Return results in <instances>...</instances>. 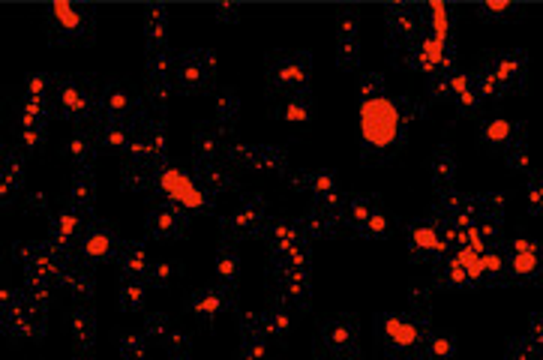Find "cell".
I'll return each instance as SVG.
<instances>
[{
  "label": "cell",
  "instance_id": "cell-36",
  "mask_svg": "<svg viewBox=\"0 0 543 360\" xmlns=\"http://www.w3.org/2000/svg\"><path fill=\"white\" fill-rule=\"evenodd\" d=\"M21 138H24V144L27 147H36V144H39V129H21Z\"/></svg>",
  "mask_w": 543,
  "mask_h": 360
},
{
  "label": "cell",
  "instance_id": "cell-29",
  "mask_svg": "<svg viewBox=\"0 0 543 360\" xmlns=\"http://www.w3.org/2000/svg\"><path fill=\"white\" fill-rule=\"evenodd\" d=\"M481 264H483V273H499V270L504 267V261L495 255V252H483V255H481Z\"/></svg>",
  "mask_w": 543,
  "mask_h": 360
},
{
  "label": "cell",
  "instance_id": "cell-18",
  "mask_svg": "<svg viewBox=\"0 0 543 360\" xmlns=\"http://www.w3.org/2000/svg\"><path fill=\"white\" fill-rule=\"evenodd\" d=\"M429 15H432V30H436L432 36L447 42V9L441 6V3H432L429 6Z\"/></svg>",
  "mask_w": 543,
  "mask_h": 360
},
{
  "label": "cell",
  "instance_id": "cell-22",
  "mask_svg": "<svg viewBox=\"0 0 543 360\" xmlns=\"http://www.w3.org/2000/svg\"><path fill=\"white\" fill-rule=\"evenodd\" d=\"M66 153H69V156L75 159V162H81V165H84L87 156H90V138H84V135H75V138L69 141Z\"/></svg>",
  "mask_w": 543,
  "mask_h": 360
},
{
  "label": "cell",
  "instance_id": "cell-5",
  "mask_svg": "<svg viewBox=\"0 0 543 360\" xmlns=\"http://www.w3.org/2000/svg\"><path fill=\"white\" fill-rule=\"evenodd\" d=\"M384 330H387V336H391L393 345H400V348L418 345V342L423 339V333H420L418 324L402 321V318H387V321H384Z\"/></svg>",
  "mask_w": 543,
  "mask_h": 360
},
{
  "label": "cell",
  "instance_id": "cell-30",
  "mask_svg": "<svg viewBox=\"0 0 543 360\" xmlns=\"http://www.w3.org/2000/svg\"><path fill=\"white\" fill-rule=\"evenodd\" d=\"M216 309H222V300L220 297H198L195 300V312H216Z\"/></svg>",
  "mask_w": 543,
  "mask_h": 360
},
{
  "label": "cell",
  "instance_id": "cell-13",
  "mask_svg": "<svg viewBox=\"0 0 543 360\" xmlns=\"http://www.w3.org/2000/svg\"><path fill=\"white\" fill-rule=\"evenodd\" d=\"M276 81H279V84L301 87L306 81V63H297V57L279 63V66H276Z\"/></svg>",
  "mask_w": 543,
  "mask_h": 360
},
{
  "label": "cell",
  "instance_id": "cell-33",
  "mask_svg": "<svg viewBox=\"0 0 543 360\" xmlns=\"http://www.w3.org/2000/svg\"><path fill=\"white\" fill-rule=\"evenodd\" d=\"M198 150H202L204 156H213V153H220V141L211 138V135H198Z\"/></svg>",
  "mask_w": 543,
  "mask_h": 360
},
{
  "label": "cell",
  "instance_id": "cell-6",
  "mask_svg": "<svg viewBox=\"0 0 543 360\" xmlns=\"http://www.w3.org/2000/svg\"><path fill=\"white\" fill-rule=\"evenodd\" d=\"M112 246H114V237H112V231H105V228H90L84 234V240H81V252H84L87 258H105L108 252H112Z\"/></svg>",
  "mask_w": 543,
  "mask_h": 360
},
{
  "label": "cell",
  "instance_id": "cell-34",
  "mask_svg": "<svg viewBox=\"0 0 543 360\" xmlns=\"http://www.w3.org/2000/svg\"><path fill=\"white\" fill-rule=\"evenodd\" d=\"M447 279L454 285H463V282H468V276H465V270L456 264V261H450V267H447Z\"/></svg>",
  "mask_w": 543,
  "mask_h": 360
},
{
  "label": "cell",
  "instance_id": "cell-27",
  "mask_svg": "<svg viewBox=\"0 0 543 360\" xmlns=\"http://www.w3.org/2000/svg\"><path fill=\"white\" fill-rule=\"evenodd\" d=\"M121 303L123 306H139L141 303V285H126V288H121Z\"/></svg>",
  "mask_w": 543,
  "mask_h": 360
},
{
  "label": "cell",
  "instance_id": "cell-14",
  "mask_svg": "<svg viewBox=\"0 0 543 360\" xmlns=\"http://www.w3.org/2000/svg\"><path fill=\"white\" fill-rule=\"evenodd\" d=\"M454 168H456V162L450 156V150H438L432 156V177H436V183H447L454 177Z\"/></svg>",
  "mask_w": 543,
  "mask_h": 360
},
{
  "label": "cell",
  "instance_id": "cell-12",
  "mask_svg": "<svg viewBox=\"0 0 543 360\" xmlns=\"http://www.w3.org/2000/svg\"><path fill=\"white\" fill-rule=\"evenodd\" d=\"M51 12H54L57 24H60L66 33H81V27H84V18H81V12H78L75 6H69V3H54Z\"/></svg>",
  "mask_w": 543,
  "mask_h": 360
},
{
  "label": "cell",
  "instance_id": "cell-23",
  "mask_svg": "<svg viewBox=\"0 0 543 360\" xmlns=\"http://www.w3.org/2000/svg\"><path fill=\"white\" fill-rule=\"evenodd\" d=\"M105 108L112 111L114 117H121L126 108H130V93H123V90H112V93L105 96Z\"/></svg>",
  "mask_w": 543,
  "mask_h": 360
},
{
  "label": "cell",
  "instance_id": "cell-21",
  "mask_svg": "<svg viewBox=\"0 0 543 360\" xmlns=\"http://www.w3.org/2000/svg\"><path fill=\"white\" fill-rule=\"evenodd\" d=\"M508 159H510V165H513V168H519V171H526V168L531 165V159H528V147H526L522 141H513V144H510Z\"/></svg>",
  "mask_w": 543,
  "mask_h": 360
},
{
  "label": "cell",
  "instance_id": "cell-4",
  "mask_svg": "<svg viewBox=\"0 0 543 360\" xmlns=\"http://www.w3.org/2000/svg\"><path fill=\"white\" fill-rule=\"evenodd\" d=\"M57 102L69 117H84L87 108H90V96H87L84 87L75 84V81H63L60 90H57Z\"/></svg>",
  "mask_w": 543,
  "mask_h": 360
},
{
  "label": "cell",
  "instance_id": "cell-25",
  "mask_svg": "<svg viewBox=\"0 0 543 360\" xmlns=\"http://www.w3.org/2000/svg\"><path fill=\"white\" fill-rule=\"evenodd\" d=\"M429 351H432L436 357H450V354H454V342H450L447 336H432Z\"/></svg>",
  "mask_w": 543,
  "mask_h": 360
},
{
  "label": "cell",
  "instance_id": "cell-11",
  "mask_svg": "<svg viewBox=\"0 0 543 360\" xmlns=\"http://www.w3.org/2000/svg\"><path fill=\"white\" fill-rule=\"evenodd\" d=\"M357 57V42H355V21L351 18H342V27H339V60L342 63H355Z\"/></svg>",
  "mask_w": 543,
  "mask_h": 360
},
{
  "label": "cell",
  "instance_id": "cell-37",
  "mask_svg": "<svg viewBox=\"0 0 543 360\" xmlns=\"http://www.w3.org/2000/svg\"><path fill=\"white\" fill-rule=\"evenodd\" d=\"M27 201H30L33 210H45V195L42 192H30V198H27Z\"/></svg>",
  "mask_w": 543,
  "mask_h": 360
},
{
  "label": "cell",
  "instance_id": "cell-2",
  "mask_svg": "<svg viewBox=\"0 0 543 360\" xmlns=\"http://www.w3.org/2000/svg\"><path fill=\"white\" fill-rule=\"evenodd\" d=\"M159 186L166 189V192L175 198L177 204H184V207H202L204 204V192L198 189L193 180H189L184 171H177V168H168V171H162V177H159Z\"/></svg>",
  "mask_w": 543,
  "mask_h": 360
},
{
  "label": "cell",
  "instance_id": "cell-20",
  "mask_svg": "<svg viewBox=\"0 0 543 360\" xmlns=\"http://www.w3.org/2000/svg\"><path fill=\"white\" fill-rule=\"evenodd\" d=\"M258 219H261V207H256V204H249V207H243V210L234 213V225H238L240 231H249Z\"/></svg>",
  "mask_w": 543,
  "mask_h": 360
},
{
  "label": "cell",
  "instance_id": "cell-10",
  "mask_svg": "<svg viewBox=\"0 0 543 360\" xmlns=\"http://www.w3.org/2000/svg\"><path fill=\"white\" fill-rule=\"evenodd\" d=\"M90 198H94V180H90L87 171H78L69 186V201H72V207H87Z\"/></svg>",
  "mask_w": 543,
  "mask_h": 360
},
{
  "label": "cell",
  "instance_id": "cell-1",
  "mask_svg": "<svg viewBox=\"0 0 543 360\" xmlns=\"http://www.w3.org/2000/svg\"><path fill=\"white\" fill-rule=\"evenodd\" d=\"M400 108L387 96H373L360 102V135L369 147H391L400 138Z\"/></svg>",
  "mask_w": 543,
  "mask_h": 360
},
{
  "label": "cell",
  "instance_id": "cell-28",
  "mask_svg": "<svg viewBox=\"0 0 543 360\" xmlns=\"http://www.w3.org/2000/svg\"><path fill=\"white\" fill-rule=\"evenodd\" d=\"M528 201H531V207L543 210V177L531 180V186H528Z\"/></svg>",
  "mask_w": 543,
  "mask_h": 360
},
{
  "label": "cell",
  "instance_id": "cell-19",
  "mask_svg": "<svg viewBox=\"0 0 543 360\" xmlns=\"http://www.w3.org/2000/svg\"><path fill=\"white\" fill-rule=\"evenodd\" d=\"M330 342V345H337V348H346L348 342H351V327L346 321H337V324H330V330H328V336H324Z\"/></svg>",
  "mask_w": 543,
  "mask_h": 360
},
{
  "label": "cell",
  "instance_id": "cell-3",
  "mask_svg": "<svg viewBox=\"0 0 543 360\" xmlns=\"http://www.w3.org/2000/svg\"><path fill=\"white\" fill-rule=\"evenodd\" d=\"M202 57L204 54H186L180 63H175V78H177V84H184V87H198L202 81L211 75V69H213V54L207 57L204 63H202Z\"/></svg>",
  "mask_w": 543,
  "mask_h": 360
},
{
  "label": "cell",
  "instance_id": "cell-17",
  "mask_svg": "<svg viewBox=\"0 0 543 360\" xmlns=\"http://www.w3.org/2000/svg\"><path fill=\"white\" fill-rule=\"evenodd\" d=\"M510 132H513V126H510L508 120H492V123L483 129L486 141H492V144H508V141H510Z\"/></svg>",
  "mask_w": 543,
  "mask_h": 360
},
{
  "label": "cell",
  "instance_id": "cell-15",
  "mask_svg": "<svg viewBox=\"0 0 543 360\" xmlns=\"http://www.w3.org/2000/svg\"><path fill=\"white\" fill-rule=\"evenodd\" d=\"M177 210H171V207H166V210H159L157 216L150 219V228L159 234V237H171V234L177 231Z\"/></svg>",
  "mask_w": 543,
  "mask_h": 360
},
{
  "label": "cell",
  "instance_id": "cell-31",
  "mask_svg": "<svg viewBox=\"0 0 543 360\" xmlns=\"http://www.w3.org/2000/svg\"><path fill=\"white\" fill-rule=\"evenodd\" d=\"M285 120H292V123H306V108L297 105V102H288V105H285Z\"/></svg>",
  "mask_w": 543,
  "mask_h": 360
},
{
  "label": "cell",
  "instance_id": "cell-16",
  "mask_svg": "<svg viewBox=\"0 0 543 360\" xmlns=\"http://www.w3.org/2000/svg\"><path fill=\"white\" fill-rule=\"evenodd\" d=\"M510 270H513L517 276H531V273H537V270H540L537 252H517V255H513V261H510Z\"/></svg>",
  "mask_w": 543,
  "mask_h": 360
},
{
  "label": "cell",
  "instance_id": "cell-32",
  "mask_svg": "<svg viewBox=\"0 0 543 360\" xmlns=\"http://www.w3.org/2000/svg\"><path fill=\"white\" fill-rule=\"evenodd\" d=\"M27 96H30V99H45V78L42 75L30 78V84H27Z\"/></svg>",
  "mask_w": 543,
  "mask_h": 360
},
{
  "label": "cell",
  "instance_id": "cell-26",
  "mask_svg": "<svg viewBox=\"0 0 543 360\" xmlns=\"http://www.w3.org/2000/svg\"><path fill=\"white\" fill-rule=\"evenodd\" d=\"M216 270H220V276H222V279H231V276H234V270H238V258H234L231 252H222V255H220V264H216Z\"/></svg>",
  "mask_w": 543,
  "mask_h": 360
},
{
  "label": "cell",
  "instance_id": "cell-7",
  "mask_svg": "<svg viewBox=\"0 0 543 360\" xmlns=\"http://www.w3.org/2000/svg\"><path fill=\"white\" fill-rule=\"evenodd\" d=\"M522 66H526V57H522V54H504V57L495 60V66L490 72L499 84H508V81L522 75Z\"/></svg>",
  "mask_w": 543,
  "mask_h": 360
},
{
  "label": "cell",
  "instance_id": "cell-35",
  "mask_svg": "<svg viewBox=\"0 0 543 360\" xmlns=\"http://www.w3.org/2000/svg\"><path fill=\"white\" fill-rule=\"evenodd\" d=\"M366 228L375 231V234H382V231L387 228V219H384L382 213H373V216H369V222H366Z\"/></svg>",
  "mask_w": 543,
  "mask_h": 360
},
{
  "label": "cell",
  "instance_id": "cell-8",
  "mask_svg": "<svg viewBox=\"0 0 543 360\" xmlns=\"http://www.w3.org/2000/svg\"><path fill=\"white\" fill-rule=\"evenodd\" d=\"M69 327H72V336H75V342L84 351L94 345V318H90L84 309H75V312L69 315Z\"/></svg>",
  "mask_w": 543,
  "mask_h": 360
},
{
  "label": "cell",
  "instance_id": "cell-9",
  "mask_svg": "<svg viewBox=\"0 0 543 360\" xmlns=\"http://www.w3.org/2000/svg\"><path fill=\"white\" fill-rule=\"evenodd\" d=\"M411 240H414V246L423 249V252H445L447 249V243H445V237H441V231L432 228V225H420V228H414L411 231Z\"/></svg>",
  "mask_w": 543,
  "mask_h": 360
},
{
  "label": "cell",
  "instance_id": "cell-24",
  "mask_svg": "<svg viewBox=\"0 0 543 360\" xmlns=\"http://www.w3.org/2000/svg\"><path fill=\"white\" fill-rule=\"evenodd\" d=\"M123 267H126V273H144V270H148V255H144V249L135 246L130 255H126Z\"/></svg>",
  "mask_w": 543,
  "mask_h": 360
}]
</instances>
